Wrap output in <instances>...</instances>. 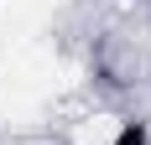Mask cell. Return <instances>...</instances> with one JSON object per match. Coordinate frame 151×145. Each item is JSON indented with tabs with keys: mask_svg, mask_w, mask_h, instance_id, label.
<instances>
[{
	"mask_svg": "<svg viewBox=\"0 0 151 145\" xmlns=\"http://www.w3.org/2000/svg\"><path fill=\"white\" fill-rule=\"evenodd\" d=\"M115 145H146V124H141V119H130V124L115 135Z\"/></svg>",
	"mask_w": 151,
	"mask_h": 145,
	"instance_id": "1",
	"label": "cell"
}]
</instances>
